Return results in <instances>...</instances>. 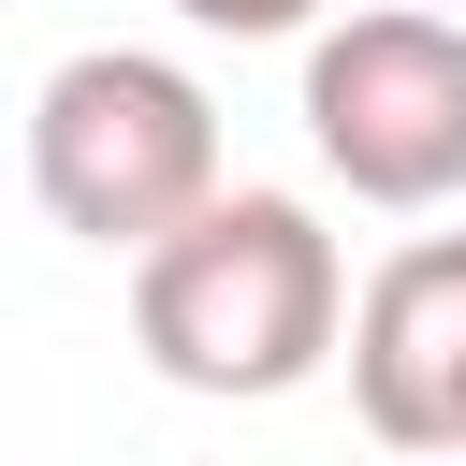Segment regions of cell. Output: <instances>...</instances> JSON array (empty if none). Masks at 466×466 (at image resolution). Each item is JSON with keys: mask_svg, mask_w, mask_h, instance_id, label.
<instances>
[{"mask_svg": "<svg viewBox=\"0 0 466 466\" xmlns=\"http://www.w3.org/2000/svg\"><path fill=\"white\" fill-rule=\"evenodd\" d=\"M335 320H350V262L335 233L291 204V189H204L175 233L131 248V335L175 393H218V408H277L335 364Z\"/></svg>", "mask_w": 466, "mask_h": 466, "instance_id": "obj_1", "label": "cell"}, {"mask_svg": "<svg viewBox=\"0 0 466 466\" xmlns=\"http://www.w3.org/2000/svg\"><path fill=\"white\" fill-rule=\"evenodd\" d=\"M29 189L73 248H146L218 189V102L160 44H73L29 87Z\"/></svg>", "mask_w": 466, "mask_h": 466, "instance_id": "obj_2", "label": "cell"}, {"mask_svg": "<svg viewBox=\"0 0 466 466\" xmlns=\"http://www.w3.org/2000/svg\"><path fill=\"white\" fill-rule=\"evenodd\" d=\"M306 146L350 204L437 218L466 204V29L422 0H364L306 44Z\"/></svg>", "mask_w": 466, "mask_h": 466, "instance_id": "obj_3", "label": "cell"}, {"mask_svg": "<svg viewBox=\"0 0 466 466\" xmlns=\"http://www.w3.org/2000/svg\"><path fill=\"white\" fill-rule=\"evenodd\" d=\"M335 350H350V408L379 451H451L466 437V233H408L350 291Z\"/></svg>", "mask_w": 466, "mask_h": 466, "instance_id": "obj_4", "label": "cell"}, {"mask_svg": "<svg viewBox=\"0 0 466 466\" xmlns=\"http://www.w3.org/2000/svg\"><path fill=\"white\" fill-rule=\"evenodd\" d=\"M189 29H218V44H291V29H320L335 0H175Z\"/></svg>", "mask_w": 466, "mask_h": 466, "instance_id": "obj_5", "label": "cell"}, {"mask_svg": "<svg viewBox=\"0 0 466 466\" xmlns=\"http://www.w3.org/2000/svg\"><path fill=\"white\" fill-rule=\"evenodd\" d=\"M451 451H466V437H451Z\"/></svg>", "mask_w": 466, "mask_h": 466, "instance_id": "obj_6", "label": "cell"}]
</instances>
